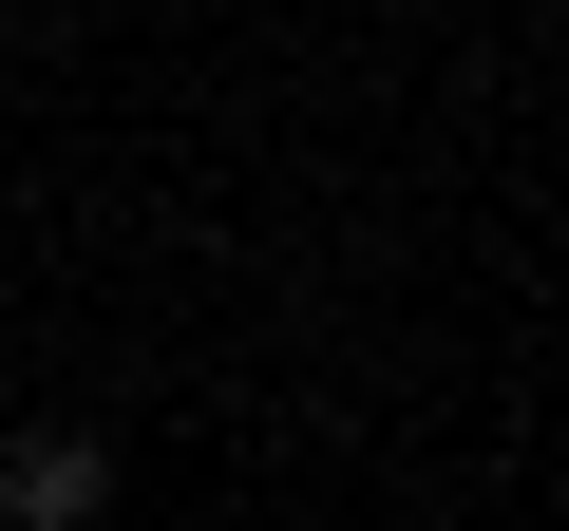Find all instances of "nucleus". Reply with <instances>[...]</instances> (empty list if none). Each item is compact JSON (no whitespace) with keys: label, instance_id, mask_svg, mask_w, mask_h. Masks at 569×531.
<instances>
[{"label":"nucleus","instance_id":"f257e3e1","mask_svg":"<svg viewBox=\"0 0 569 531\" xmlns=\"http://www.w3.org/2000/svg\"><path fill=\"white\" fill-rule=\"evenodd\" d=\"M114 512V455L96 437H20V455H0V531H96Z\"/></svg>","mask_w":569,"mask_h":531}]
</instances>
